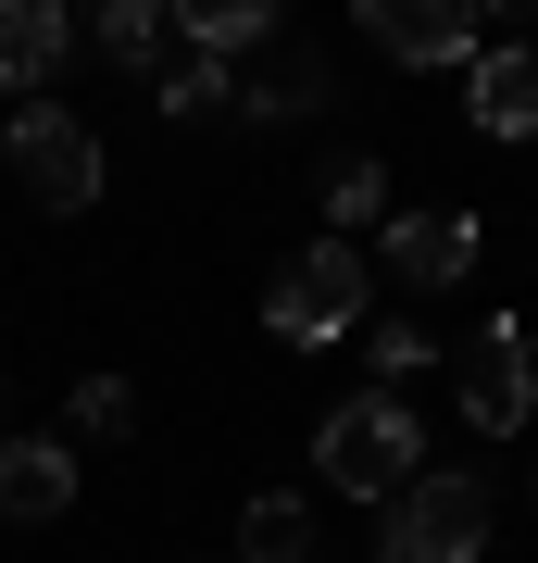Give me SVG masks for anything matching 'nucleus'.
<instances>
[{"instance_id":"nucleus-1","label":"nucleus","mask_w":538,"mask_h":563,"mask_svg":"<svg viewBox=\"0 0 538 563\" xmlns=\"http://www.w3.org/2000/svg\"><path fill=\"white\" fill-rule=\"evenodd\" d=\"M314 476L339 488V501H400V488L426 476V426L388 401V388H363V401H339L314 426Z\"/></svg>"},{"instance_id":"nucleus-2","label":"nucleus","mask_w":538,"mask_h":563,"mask_svg":"<svg viewBox=\"0 0 538 563\" xmlns=\"http://www.w3.org/2000/svg\"><path fill=\"white\" fill-rule=\"evenodd\" d=\"M363 301H376L363 251H351V239H314V251H300L288 276H276V301H263V325H276L288 351H326V339H351V325H363Z\"/></svg>"},{"instance_id":"nucleus-3","label":"nucleus","mask_w":538,"mask_h":563,"mask_svg":"<svg viewBox=\"0 0 538 563\" xmlns=\"http://www.w3.org/2000/svg\"><path fill=\"white\" fill-rule=\"evenodd\" d=\"M488 551V476H414L388 501V563H476Z\"/></svg>"},{"instance_id":"nucleus-4","label":"nucleus","mask_w":538,"mask_h":563,"mask_svg":"<svg viewBox=\"0 0 538 563\" xmlns=\"http://www.w3.org/2000/svg\"><path fill=\"white\" fill-rule=\"evenodd\" d=\"M13 176H25L39 213H88V201H100V139H88L63 101H25V113H13Z\"/></svg>"},{"instance_id":"nucleus-5","label":"nucleus","mask_w":538,"mask_h":563,"mask_svg":"<svg viewBox=\"0 0 538 563\" xmlns=\"http://www.w3.org/2000/svg\"><path fill=\"white\" fill-rule=\"evenodd\" d=\"M463 426H488V439H514V426L538 413V351H526V325L514 313H488L476 339H463Z\"/></svg>"},{"instance_id":"nucleus-6","label":"nucleus","mask_w":538,"mask_h":563,"mask_svg":"<svg viewBox=\"0 0 538 563\" xmlns=\"http://www.w3.org/2000/svg\"><path fill=\"white\" fill-rule=\"evenodd\" d=\"M63 51H76V25H63V0H0V101H51Z\"/></svg>"},{"instance_id":"nucleus-7","label":"nucleus","mask_w":538,"mask_h":563,"mask_svg":"<svg viewBox=\"0 0 538 563\" xmlns=\"http://www.w3.org/2000/svg\"><path fill=\"white\" fill-rule=\"evenodd\" d=\"M363 38L388 63H476V13H463V0H376Z\"/></svg>"},{"instance_id":"nucleus-8","label":"nucleus","mask_w":538,"mask_h":563,"mask_svg":"<svg viewBox=\"0 0 538 563\" xmlns=\"http://www.w3.org/2000/svg\"><path fill=\"white\" fill-rule=\"evenodd\" d=\"M388 276L400 288H463L476 276V213H400L388 225Z\"/></svg>"},{"instance_id":"nucleus-9","label":"nucleus","mask_w":538,"mask_h":563,"mask_svg":"<svg viewBox=\"0 0 538 563\" xmlns=\"http://www.w3.org/2000/svg\"><path fill=\"white\" fill-rule=\"evenodd\" d=\"M463 101H476L488 139H538V51H526V38L476 51V63H463Z\"/></svg>"},{"instance_id":"nucleus-10","label":"nucleus","mask_w":538,"mask_h":563,"mask_svg":"<svg viewBox=\"0 0 538 563\" xmlns=\"http://www.w3.org/2000/svg\"><path fill=\"white\" fill-rule=\"evenodd\" d=\"M0 514H13V526L76 514V451H63V439H0Z\"/></svg>"},{"instance_id":"nucleus-11","label":"nucleus","mask_w":538,"mask_h":563,"mask_svg":"<svg viewBox=\"0 0 538 563\" xmlns=\"http://www.w3.org/2000/svg\"><path fill=\"white\" fill-rule=\"evenodd\" d=\"M239 101H251L263 125H300V113L326 101V51H300V38H288L276 63H263V88H239Z\"/></svg>"},{"instance_id":"nucleus-12","label":"nucleus","mask_w":538,"mask_h":563,"mask_svg":"<svg viewBox=\"0 0 538 563\" xmlns=\"http://www.w3.org/2000/svg\"><path fill=\"white\" fill-rule=\"evenodd\" d=\"M239 563H314V514H300L288 488H263L239 514Z\"/></svg>"},{"instance_id":"nucleus-13","label":"nucleus","mask_w":538,"mask_h":563,"mask_svg":"<svg viewBox=\"0 0 538 563\" xmlns=\"http://www.w3.org/2000/svg\"><path fill=\"white\" fill-rule=\"evenodd\" d=\"M263 38H276L263 0H188V51H200V63H239V51H263Z\"/></svg>"},{"instance_id":"nucleus-14","label":"nucleus","mask_w":538,"mask_h":563,"mask_svg":"<svg viewBox=\"0 0 538 563\" xmlns=\"http://www.w3.org/2000/svg\"><path fill=\"white\" fill-rule=\"evenodd\" d=\"M163 38H176V25H163V0H113V13H100V51H113L125 76H151Z\"/></svg>"},{"instance_id":"nucleus-15","label":"nucleus","mask_w":538,"mask_h":563,"mask_svg":"<svg viewBox=\"0 0 538 563\" xmlns=\"http://www.w3.org/2000/svg\"><path fill=\"white\" fill-rule=\"evenodd\" d=\"M76 439H139V388L125 376H76Z\"/></svg>"},{"instance_id":"nucleus-16","label":"nucleus","mask_w":538,"mask_h":563,"mask_svg":"<svg viewBox=\"0 0 538 563\" xmlns=\"http://www.w3.org/2000/svg\"><path fill=\"white\" fill-rule=\"evenodd\" d=\"M326 213H339V225H376V213H388V163H376V151H351L339 176H326Z\"/></svg>"},{"instance_id":"nucleus-17","label":"nucleus","mask_w":538,"mask_h":563,"mask_svg":"<svg viewBox=\"0 0 538 563\" xmlns=\"http://www.w3.org/2000/svg\"><path fill=\"white\" fill-rule=\"evenodd\" d=\"M163 113H226V63H176V76H163Z\"/></svg>"},{"instance_id":"nucleus-18","label":"nucleus","mask_w":538,"mask_h":563,"mask_svg":"<svg viewBox=\"0 0 538 563\" xmlns=\"http://www.w3.org/2000/svg\"><path fill=\"white\" fill-rule=\"evenodd\" d=\"M363 351H376V376H414V363H426V325H400V313H363Z\"/></svg>"}]
</instances>
